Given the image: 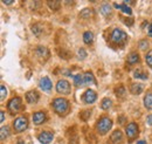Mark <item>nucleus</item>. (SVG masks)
Returning a JSON list of instances; mask_svg holds the SVG:
<instances>
[{
    "instance_id": "nucleus-1",
    "label": "nucleus",
    "mask_w": 152,
    "mask_h": 144,
    "mask_svg": "<svg viewBox=\"0 0 152 144\" xmlns=\"http://www.w3.org/2000/svg\"><path fill=\"white\" fill-rule=\"evenodd\" d=\"M52 106H53V108H54L57 115H61V116L66 115L68 112V110H69V102L66 98H62V97L55 98L53 101Z\"/></svg>"
},
{
    "instance_id": "nucleus-2",
    "label": "nucleus",
    "mask_w": 152,
    "mask_h": 144,
    "mask_svg": "<svg viewBox=\"0 0 152 144\" xmlns=\"http://www.w3.org/2000/svg\"><path fill=\"white\" fill-rule=\"evenodd\" d=\"M111 126H113V121L109 117L103 116V117H101L97 121V123H96V130H97V132L99 135H105L111 129Z\"/></svg>"
},
{
    "instance_id": "nucleus-3",
    "label": "nucleus",
    "mask_w": 152,
    "mask_h": 144,
    "mask_svg": "<svg viewBox=\"0 0 152 144\" xmlns=\"http://www.w3.org/2000/svg\"><path fill=\"white\" fill-rule=\"evenodd\" d=\"M110 40L116 45H124L128 41V34L125 32H123L122 29L115 28L110 34Z\"/></svg>"
},
{
    "instance_id": "nucleus-4",
    "label": "nucleus",
    "mask_w": 152,
    "mask_h": 144,
    "mask_svg": "<svg viewBox=\"0 0 152 144\" xmlns=\"http://www.w3.org/2000/svg\"><path fill=\"white\" fill-rule=\"evenodd\" d=\"M28 126V121L25 116H20L18 118H15V121L13 122V128L17 132H22L23 130H26Z\"/></svg>"
},
{
    "instance_id": "nucleus-5",
    "label": "nucleus",
    "mask_w": 152,
    "mask_h": 144,
    "mask_svg": "<svg viewBox=\"0 0 152 144\" xmlns=\"http://www.w3.org/2000/svg\"><path fill=\"white\" fill-rule=\"evenodd\" d=\"M7 108H8V110H10L12 114H17V112H19L20 109L22 108L21 98H20V97H13V98L8 102Z\"/></svg>"
},
{
    "instance_id": "nucleus-6",
    "label": "nucleus",
    "mask_w": 152,
    "mask_h": 144,
    "mask_svg": "<svg viewBox=\"0 0 152 144\" xmlns=\"http://www.w3.org/2000/svg\"><path fill=\"white\" fill-rule=\"evenodd\" d=\"M70 83L67 80H60L56 84V90L57 93L63 94V95H68L70 93Z\"/></svg>"
},
{
    "instance_id": "nucleus-7",
    "label": "nucleus",
    "mask_w": 152,
    "mask_h": 144,
    "mask_svg": "<svg viewBox=\"0 0 152 144\" xmlns=\"http://www.w3.org/2000/svg\"><path fill=\"white\" fill-rule=\"evenodd\" d=\"M138 126L134 123V122H131V123H129L126 128H125V134H126V136H128V138L130 140V141H132L133 138L138 135Z\"/></svg>"
},
{
    "instance_id": "nucleus-8",
    "label": "nucleus",
    "mask_w": 152,
    "mask_h": 144,
    "mask_svg": "<svg viewBox=\"0 0 152 144\" xmlns=\"http://www.w3.org/2000/svg\"><path fill=\"white\" fill-rule=\"evenodd\" d=\"M53 137H54V135H53V132H50V131H42V132H40L38 136V140L40 143L42 144H49L52 141H53Z\"/></svg>"
},
{
    "instance_id": "nucleus-9",
    "label": "nucleus",
    "mask_w": 152,
    "mask_h": 144,
    "mask_svg": "<svg viewBox=\"0 0 152 144\" xmlns=\"http://www.w3.org/2000/svg\"><path fill=\"white\" fill-rule=\"evenodd\" d=\"M35 55L38 56L41 61H46L49 57V51L45 46H39L35 49Z\"/></svg>"
},
{
    "instance_id": "nucleus-10",
    "label": "nucleus",
    "mask_w": 152,
    "mask_h": 144,
    "mask_svg": "<svg viewBox=\"0 0 152 144\" xmlns=\"http://www.w3.org/2000/svg\"><path fill=\"white\" fill-rule=\"evenodd\" d=\"M96 98H97V95H96L95 91L91 89H88L84 94H83V96H82L83 102H84V103H88V104L94 103V102L96 101Z\"/></svg>"
},
{
    "instance_id": "nucleus-11",
    "label": "nucleus",
    "mask_w": 152,
    "mask_h": 144,
    "mask_svg": "<svg viewBox=\"0 0 152 144\" xmlns=\"http://www.w3.org/2000/svg\"><path fill=\"white\" fill-rule=\"evenodd\" d=\"M39 86H40V88L43 90V91H50L52 90V81L49 80V77H47V76H45V77H42L40 81H39Z\"/></svg>"
},
{
    "instance_id": "nucleus-12",
    "label": "nucleus",
    "mask_w": 152,
    "mask_h": 144,
    "mask_svg": "<svg viewBox=\"0 0 152 144\" xmlns=\"http://www.w3.org/2000/svg\"><path fill=\"white\" fill-rule=\"evenodd\" d=\"M46 120H47V116H46V114L43 111H37V112L33 114V122L37 126L45 123Z\"/></svg>"
},
{
    "instance_id": "nucleus-13",
    "label": "nucleus",
    "mask_w": 152,
    "mask_h": 144,
    "mask_svg": "<svg viewBox=\"0 0 152 144\" xmlns=\"http://www.w3.org/2000/svg\"><path fill=\"white\" fill-rule=\"evenodd\" d=\"M39 98H40L39 93L35 91V90H31V91H28L26 94V100H27L28 103H37L39 101Z\"/></svg>"
},
{
    "instance_id": "nucleus-14",
    "label": "nucleus",
    "mask_w": 152,
    "mask_h": 144,
    "mask_svg": "<svg viewBox=\"0 0 152 144\" xmlns=\"http://www.w3.org/2000/svg\"><path fill=\"white\" fill-rule=\"evenodd\" d=\"M110 140H111V143L113 144H118L123 142V134L121 130H115L113 132V135L110 136Z\"/></svg>"
},
{
    "instance_id": "nucleus-15",
    "label": "nucleus",
    "mask_w": 152,
    "mask_h": 144,
    "mask_svg": "<svg viewBox=\"0 0 152 144\" xmlns=\"http://www.w3.org/2000/svg\"><path fill=\"white\" fill-rule=\"evenodd\" d=\"M114 6L117 8V10H119V11L124 12L125 14H129V15H131V14H132V10H131L128 5H125L124 2H123V4H117V2H114Z\"/></svg>"
},
{
    "instance_id": "nucleus-16",
    "label": "nucleus",
    "mask_w": 152,
    "mask_h": 144,
    "mask_svg": "<svg viewBox=\"0 0 152 144\" xmlns=\"http://www.w3.org/2000/svg\"><path fill=\"white\" fill-rule=\"evenodd\" d=\"M83 79H84V84H96L95 76L93 75L91 72H87L83 74Z\"/></svg>"
},
{
    "instance_id": "nucleus-17",
    "label": "nucleus",
    "mask_w": 152,
    "mask_h": 144,
    "mask_svg": "<svg viewBox=\"0 0 152 144\" xmlns=\"http://www.w3.org/2000/svg\"><path fill=\"white\" fill-rule=\"evenodd\" d=\"M144 106L145 108L152 110V91H148L144 97Z\"/></svg>"
},
{
    "instance_id": "nucleus-18",
    "label": "nucleus",
    "mask_w": 152,
    "mask_h": 144,
    "mask_svg": "<svg viewBox=\"0 0 152 144\" xmlns=\"http://www.w3.org/2000/svg\"><path fill=\"white\" fill-rule=\"evenodd\" d=\"M144 89V86L142 84V83H132L131 84V87H130V91L134 94V95H138V94H140L142 91Z\"/></svg>"
},
{
    "instance_id": "nucleus-19",
    "label": "nucleus",
    "mask_w": 152,
    "mask_h": 144,
    "mask_svg": "<svg viewBox=\"0 0 152 144\" xmlns=\"http://www.w3.org/2000/svg\"><path fill=\"white\" fill-rule=\"evenodd\" d=\"M111 12H113V8H111V6L109 5V4H103L102 6H101V13L104 15V17H109L110 14H111Z\"/></svg>"
},
{
    "instance_id": "nucleus-20",
    "label": "nucleus",
    "mask_w": 152,
    "mask_h": 144,
    "mask_svg": "<svg viewBox=\"0 0 152 144\" xmlns=\"http://www.w3.org/2000/svg\"><path fill=\"white\" fill-rule=\"evenodd\" d=\"M128 63L129 65H136L137 62H139V55L138 53H136V52H132L131 54L128 56Z\"/></svg>"
},
{
    "instance_id": "nucleus-21",
    "label": "nucleus",
    "mask_w": 152,
    "mask_h": 144,
    "mask_svg": "<svg viewBox=\"0 0 152 144\" xmlns=\"http://www.w3.org/2000/svg\"><path fill=\"white\" fill-rule=\"evenodd\" d=\"M83 41H84V43H87V45L93 43V41H94V33L90 32V31L86 32V33L83 34Z\"/></svg>"
},
{
    "instance_id": "nucleus-22",
    "label": "nucleus",
    "mask_w": 152,
    "mask_h": 144,
    "mask_svg": "<svg viewBox=\"0 0 152 144\" xmlns=\"http://www.w3.org/2000/svg\"><path fill=\"white\" fill-rule=\"evenodd\" d=\"M73 80H74V83H75L76 87H82L84 84V79H83V75H81V74L74 75Z\"/></svg>"
},
{
    "instance_id": "nucleus-23",
    "label": "nucleus",
    "mask_w": 152,
    "mask_h": 144,
    "mask_svg": "<svg viewBox=\"0 0 152 144\" xmlns=\"http://www.w3.org/2000/svg\"><path fill=\"white\" fill-rule=\"evenodd\" d=\"M93 14H94V12H93L91 8H84L83 11H81V13H80V18L89 19L93 17Z\"/></svg>"
},
{
    "instance_id": "nucleus-24",
    "label": "nucleus",
    "mask_w": 152,
    "mask_h": 144,
    "mask_svg": "<svg viewBox=\"0 0 152 144\" xmlns=\"http://www.w3.org/2000/svg\"><path fill=\"white\" fill-rule=\"evenodd\" d=\"M10 135H11L10 128H8V126H2L1 130H0V137H1V141H5Z\"/></svg>"
},
{
    "instance_id": "nucleus-25",
    "label": "nucleus",
    "mask_w": 152,
    "mask_h": 144,
    "mask_svg": "<svg viewBox=\"0 0 152 144\" xmlns=\"http://www.w3.org/2000/svg\"><path fill=\"white\" fill-rule=\"evenodd\" d=\"M133 77H136V79H142V80H146V79H148V74L142 72L140 69H137V71L133 72Z\"/></svg>"
},
{
    "instance_id": "nucleus-26",
    "label": "nucleus",
    "mask_w": 152,
    "mask_h": 144,
    "mask_svg": "<svg viewBox=\"0 0 152 144\" xmlns=\"http://www.w3.org/2000/svg\"><path fill=\"white\" fill-rule=\"evenodd\" d=\"M32 32L34 33V35H37V36L41 35V33H42V27H41V25H40V24L33 25V26H32Z\"/></svg>"
},
{
    "instance_id": "nucleus-27",
    "label": "nucleus",
    "mask_w": 152,
    "mask_h": 144,
    "mask_svg": "<svg viewBox=\"0 0 152 144\" xmlns=\"http://www.w3.org/2000/svg\"><path fill=\"white\" fill-rule=\"evenodd\" d=\"M111 106H113V102H111L110 98H104L101 103V108L104 109V110H108L109 108H111Z\"/></svg>"
},
{
    "instance_id": "nucleus-28",
    "label": "nucleus",
    "mask_w": 152,
    "mask_h": 144,
    "mask_svg": "<svg viewBox=\"0 0 152 144\" xmlns=\"http://www.w3.org/2000/svg\"><path fill=\"white\" fill-rule=\"evenodd\" d=\"M47 5L49 6V8L52 10V11H57L58 8H60V1H56V0H54V1H48L47 2Z\"/></svg>"
},
{
    "instance_id": "nucleus-29",
    "label": "nucleus",
    "mask_w": 152,
    "mask_h": 144,
    "mask_svg": "<svg viewBox=\"0 0 152 144\" xmlns=\"http://www.w3.org/2000/svg\"><path fill=\"white\" fill-rule=\"evenodd\" d=\"M116 95H117V97H124L125 96V88L124 87H122V86H119L118 88H116Z\"/></svg>"
},
{
    "instance_id": "nucleus-30",
    "label": "nucleus",
    "mask_w": 152,
    "mask_h": 144,
    "mask_svg": "<svg viewBox=\"0 0 152 144\" xmlns=\"http://www.w3.org/2000/svg\"><path fill=\"white\" fill-rule=\"evenodd\" d=\"M90 115H91V110H84V111H82V112L80 114V117H81L83 121H87V120L90 117Z\"/></svg>"
},
{
    "instance_id": "nucleus-31",
    "label": "nucleus",
    "mask_w": 152,
    "mask_h": 144,
    "mask_svg": "<svg viewBox=\"0 0 152 144\" xmlns=\"http://www.w3.org/2000/svg\"><path fill=\"white\" fill-rule=\"evenodd\" d=\"M145 61H146V63H148V66L152 68V51H150L148 54L145 55Z\"/></svg>"
},
{
    "instance_id": "nucleus-32",
    "label": "nucleus",
    "mask_w": 152,
    "mask_h": 144,
    "mask_svg": "<svg viewBox=\"0 0 152 144\" xmlns=\"http://www.w3.org/2000/svg\"><path fill=\"white\" fill-rule=\"evenodd\" d=\"M139 48H140L142 51L148 49V48H149V42H148L146 40H142V41H139Z\"/></svg>"
},
{
    "instance_id": "nucleus-33",
    "label": "nucleus",
    "mask_w": 152,
    "mask_h": 144,
    "mask_svg": "<svg viewBox=\"0 0 152 144\" xmlns=\"http://www.w3.org/2000/svg\"><path fill=\"white\" fill-rule=\"evenodd\" d=\"M0 90H1V96H0V100H1V102L5 100V97L7 96V89H6V87L5 86H1L0 87Z\"/></svg>"
},
{
    "instance_id": "nucleus-34",
    "label": "nucleus",
    "mask_w": 152,
    "mask_h": 144,
    "mask_svg": "<svg viewBox=\"0 0 152 144\" xmlns=\"http://www.w3.org/2000/svg\"><path fill=\"white\" fill-rule=\"evenodd\" d=\"M78 56H80V59H81V60H83V59H86V57H87V52H86V49H84V48L78 49Z\"/></svg>"
},
{
    "instance_id": "nucleus-35",
    "label": "nucleus",
    "mask_w": 152,
    "mask_h": 144,
    "mask_svg": "<svg viewBox=\"0 0 152 144\" xmlns=\"http://www.w3.org/2000/svg\"><path fill=\"white\" fill-rule=\"evenodd\" d=\"M123 22L128 26H132L133 25V19L132 18H128V19H124L123 18Z\"/></svg>"
},
{
    "instance_id": "nucleus-36",
    "label": "nucleus",
    "mask_w": 152,
    "mask_h": 144,
    "mask_svg": "<svg viewBox=\"0 0 152 144\" xmlns=\"http://www.w3.org/2000/svg\"><path fill=\"white\" fill-rule=\"evenodd\" d=\"M146 121H148V124L152 126V115H149V116L146 117Z\"/></svg>"
},
{
    "instance_id": "nucleus-37",
    "label": "nucleus",
    "mask_w": 152,
    "mask_h": 144,
    "mask_svg": "<svg viewBox=\"0 0 152 144\" xmlns=\"http://www.w3.org/2000/svg\"><path fill=\"white\" fill-rule=\"evenodd\" d=\"M4 121H5V112L1 111L0 112V122H4Z\"/></svg>"
},
{
    "instance_id": "nucleus-38",
    "label": "nucleus",
    "mask_w": 152,
    "mask_h": 144,
    "mask_svg": "<svg viewBox=\"0 0 152 144\" xmlns=\"http://www.w3.org/2000/svg\"><path fill=\"white\" fill-rule=\"evenodd\" d=\"M124 121H125V117H124V116H119V117H118V122H119L121 124H123Z\"/></svg>"
},
{
    "instance_id": "nucleus-39",
    "label": "nucleus",
    "mask_w": 152,
    "mask_h": 144,
    "mask_svg": "<svg viewBox=\"0 0 152 144\" xmlns=\"http://www.w3.org/2000/svg\"><path fill=\"white\" fill-rule=\"evenodd\" d=\"M14 1H10V0H2V4H5V5H12Z\"/></svg>"
},
{
    "instance_id": "nucleus-40",
    "label": "nucleus",
    "mask_w": 152,
    "mask_h": 144,
    "mask_svg": "<svg viewBox=\"0 0 152 144\" xmlns=\"http://www.w3.org/2000/svg\"><path fill=\"white\" fill-rule=\"evenodd\" d=\"M149 36H152V24L150 25V27H149Z\"/></svg>"
},
{
    "instance_id": "nucleus-41",
    "label": "nucleus",
    "mask_w": 152,
    "mask_h": 144,
    "mask_svg": "<svg viewBox=\"0 0 152 144\" xmlns=\"http://www.w3.org/2000/svg\"><path fill=\"white\" fill-rule=\"evenodd\" d=\"M136 144H146V142H145V141H138Z\"/></svg>"
},
{
    "instance_id": "nucleus-42",
    "label": "nucleus",
    "mask_w": 152,
    "mask_h": 144,
    "mask_svg": "<svg viewBox=\"0 0 152 144\" xmlns=\"http://www.w3.org/2000/svg\"><path fill=\"white\" fill-rule=\"evenodd\" d=\"M18 144H25V143H23V141H22V140H19V141H18Z\"/></svg>"
}]
</instances>
